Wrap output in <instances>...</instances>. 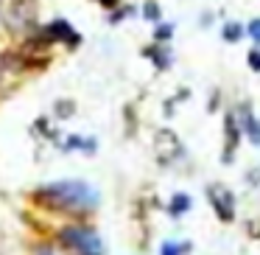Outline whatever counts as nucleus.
<instances>
[{
  "label": "nucleus",
  "mask_w": 260,
  "mask_h": 255,
  "mask_svg": "<svg viewBox=\"0 0 260 255\" xmlns=\"http://www.w3.org/2000/svg\"><path fill=\"white\" fill-rule=\"evenodd\" d=\"M40 202L51 205V208H62L70 210V213H79V210H90L98 205V191L90 188L81 180H68V182H53V185L42 188Z\"/></svg>",
  "instance_id": "1"
},
{
  "label": "nucleus",
  "mask_w": 260,
  "mask_h": 255,
  "mask_svg": "<svg viewBox=\"0 0 260 255\" xmlns=\"http://www.w3.org/2000/svg\"><path fill=\"white\" fill-rule=\"evenodd\" d=\"M59 238L64 241V247L76 249L79 255H104L101 238L92 230H87V227H64Z\"/></svg>",
  "instance_id": "2"
},
{
  "label": "nucleus",
  "mask_w": 260,
  "mask_h": 255,
  "mask_svg": "<svg viewBox=\"0 0 260 255\" xmlns=\"http://www.w3.org/2000/svg\"><path fill=\"white\" fill-rule=\"evenodd\" d=\"M37 17V0H12L6 12V25L12 31H25Z\"/></svg>",
  "instance_id": "3"
},
{
  "label": "nucleus",
  "mask_w": 260,
  "mask_h": 255,
  "mask_svg": "<svg viewBox=\"0 0 260 255\" xmlns=\"http://www.w3.org/2000/svg\"><path fill=\"white\" fill-rule=\"evenodd\" d=\"M154 152H157V157L162 160V163H174L176 157H182V143L179 137L174 135L171 129H159L157 137H154Z\"/></svg>",
  "instance_id": "4"
},
{
  "label": "nucleus",
  "mask_w": 260,
  "mask_h": 255,
  "mask_svg": "<svg viewBox=\"0 0 260 255\" xmlns=\"http://www.w3.org/2000/svg\"><path fill=\"white\" fill-rule=\"evenodd\" d=\"M210 202H213L215 213H218L221 221H232V216H235V205H232V193L226 191L224 185H210Z\"/></svg>",
  "instance_id": "5"
},
{
  "label": "nucleus",
  "mask_w": 260,
  "mask_h": 255,
  "mask_svg": "<svg viewBox=\"0 0 260 255\" xmlns=\"http://www.w3.org/2000/svg\"><path fill=\"white\" fill-rule=\"evenodd\" d=\"M48 37H51V40H53V37H62L68 45H79V34H76L64 20H56V23L48 25Z\"/></svg>",
  "instance_id": "6"
},
{
  "label": "nucleus",
  "mask_w": 260,
  "mask_h": 255,
  "mask_svg": "<svg viewBox=\"0 0 260 255\" xmlns=\"http://www.w3.org/2000/svg\"><path fill=\"white\" fill-rule=\"evenodd\" d=\"M187 208H190V199H187V193H176L174 202H171V213L179 216L182 210H187Z\"/></svg>",
  "instance_id": "7"
},
{
  "label": "nucleus",
  "mask_w": 260,
  "mask_h": 255,
  "mask_svg": "<svg viewBox=\"0 0 260 255\" xmlns=\"http://www.w3.org/2000/svg\"><path fill=\"white\" fill-rule=\"evenodd\" d=\"M246 135L252 137L254 143H260V121L254 115H246Z\"/></svg>",
  "instance_id": "8"
},
{
  "label": "nucleus",
  "mask_w": 260,
  "mask_h": 255,
  "mask_svg": "<svg viewBox=\"0 0 260 255\" xmlns=\"http://www.w3.org/2000/svg\"><path fill=\"white\" fill-rule=\"evenodd\" d=\"M224 37H226V42H238V37H241V25H226L224 29Z\"/></svg>",
  "instance_id": "9"
},
{
  "label": "nucleus",
  "mask_w": 260,
  "mask_h": 255,
  "mask_svg": "<svg viewBox=\"0 0 260 255\" xmlns=\"http://www.w3.org/2000/svg\"><path fill=\"white\" fill-rule=\"evenodd\" d=\"M185 249L187 247H182V244H179V247H174V244H162V252H159V255H179V252H185Z\"/></svg>",
  "instance_id": "10"
},
{
  "label": "nucleus",
  "mask_w": 260,
  "mask_h": 255,
  "mask_svg": "<svg viewBox=\"0 0 260 255\" xmlns=\"http://www.w3.org/2000/svg\"><path fill=\"white\" fill-rule=\"evenodd\" d=\"M249 34H252L254 42H260V20H252V23H249Z\"/></svg>",
  "instance_id": "11"
},
{
  "label": "nucleus",
  "mask_w": 260,
  "mask_h": 255,
  "mask_svg": "<svg viewBox=\"0 0 260 255\" xmlns=\"http://www.w3.org/2000/svg\"><path fill=\"white\" fill-rule=\"evenodd\" d=\"M146 14H148V20H159V9L154 3H146Z\"/></svg>",
  "instance_id": "12"
},
{
  "label": "nucleus",
  "mask_w": 260,
  "mask_h": 255,
  "mask_svg": "<svg viewBox=\"0 0 260 255\" xmlns=\"http://www.w3.org/2000/svg\"><path fill=\"white\" fill-rule=\"evenodd\" d=\"M249 68L260 70V53H249Z\"/></svg>",
  "instance_id": "13"
},
{
  "label": "nucleus",
  "mask_w": 260,
  "mask_h": 255,
  "mask_svg": "<svg viewBox=\"0 0 260 255\" xmlns=\"http://www.w3.org/2000/svg\"><path fill=\"white\" fill-rule=\"evenodd\" d=\"M40 255H56V252H53L51 247H42V249H40Z\"/></svg>",
  "instance_id": "14"
},
{
  "label": "nucleus",
  "mask_w": 260,
  "mask_h": 255,
  "mask_svg": "<svg viewBox=\"0 0 260 255\" xmlns=\"http://www.w3.org/2000/svg\"><path fill=\"white\" fill-rule=\"evenodd\" d=\"M101 3H107V6H112V3H118V0H101Z\"/></svg>",
  "instance_id": "15"
},
{
  "label": "nucleus",
  "mask_w": 260,
  "mask_h": 255,
  "mask_svg": "<svg viewBox=\"0 0 260 255\" xmlns=\"http://www.w3.org/2000/svg\"><path fill=\"white\" fill-rule=\"evenodd\" d=\"M0 6H3V0H0Z\"/></svg>",
  "instance_id": "16"
}]
</instances>
